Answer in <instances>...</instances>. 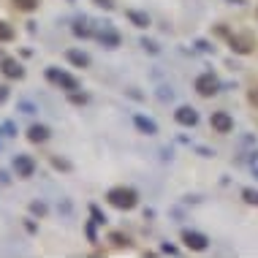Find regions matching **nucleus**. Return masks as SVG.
<instances>
[{"instance_id": "0eeeda50", "label": "nucleus", "mask_w": 258, "mask_h": 258, "mask_svg": "<svg viewBox=\"0 0 258 258\" xmlns=\"http://www.w3.org/2000/svg\"><path fill=\"white\" fill-rule=\"evenodd\" d=\"M209 125H212L215 134H223V136H226V134H231V131H234V117L228 114V111H223V109H220V111H212Z\"/></svg>"}, {"instance_id": "f03ea898", "label": "nucleus", "mask_w": 258, "mask_h": 258, "mask_svg": "<svg viewBox=\"0 0 258 258\" xmlns=\"http://www.w3.org/2000/svg\"><path fill=\"white\" fill-rule=\"evenodd\" d=\"M44 76H46V82H49V85L60 87L62 93H76V90H82V82L76 79L74 74L62 71V68H57V66H49L44 71Z\"/></svg>"}, {"instance_id": "2eb2a0df", "label": "nucleus", "mask_w": 258, "mask_h": 258, "mask_svg": "<svg viewBox=\"0 0 258 258\" xmlns=\"http://www.w3.org/2000/svg\"><path fill=\"white\" fill-rule=\"evenodd\" d=\"M109 242H111V245H114L117 250H128V247H134L131 236H128V234H122V231H109Z\"/></svg>"}, {"instance_id": "c85d7f7f", "label": "nucleus", "mask_w": 258, "mask_h": 258, "mask_svg": "<svg viewBox=\"0 0 258 258\" xmlns=\"http://www.w3.org/2000/svg\"><path fill=\"white\" fill-rule=\"evenodd\" d=\"M247 101H250V106H255V109H258V87L247 90Z\"/></svg>"}, {"instance_id": "39448f33", "label": "nucleus", "mask_w": 258, "mask_h": 258, "mask_svg": "<svg viewBox=\"0 0 258 258\" xmlns=\"http://www.w3.org/2000/svg\"><path fill=\"white\" fill-rule=\"evenodd\" d=\"M179 239H182V245L187 250H193V253H204L209 247V236L196 231V228H182V234H179Z\"/></svg>"}, {"instance_id": "bb28decb", "label": "nucleus", "mask_w": 258, "mask_h": 258, "mask_svg": "<svg viewBox=\"0 0 258 258\" xmlns=\"http://www.w3.org/2000/svg\"><path fill=\"white\" fill-rule=\"evenodd\" d=\"M25 228H27V234H38V223L33 218H25Z\"/></svg>"}, {"instance_id": "a211bd4d", "label": "nucleus", "mask_w": 258, "mask_h": 258, "mask_svg": "<svg viewBox=\"0 0 258 258\" xmlns=\"http://www.w3.org/2000/svg\"><path fill=\"white\" fill-rule=\"evenodd\" d=\"M11 41H14V27L6 19H0V44H11Z\"/></svg>"}, {"instance_id": "c756f323", "label": "nucleus", "mask_w": 258, "mask_h": 258, "mask_svg": "<svg viewBox=\"0 0 258 258\" xmlns=\"http://www.w3.org/2000/svg\"><path fill=\"white\" fill-rule=\"evenodd\" d=\"M196 46H199L201 52H215V46L209 44V41H204V38H199V41H196Z\"/></svg>"}, {"instance_id": "c9c22d12", "label": "nucleus", "mask_w": 258, "mask_h": 258, "mask_svg": "<svg viewBox=\"0 0 258 258\" xmlns=\"http://www.w3.org/2000/svg\"><path fill=\"white\" fill-rule=\"evenodd\" d=\"M6 98H9V87H6V85H0V103H3Z\"/></svg>"}, {"instance_id": "58836bf2", "label": "nucleus", "mask_w": 258, "mask_h": 258, "mask_svg": "<svg viewBox=\"0 0 258 258\" xmlns=\"http://www.w3.org/2000/svg\"><path fill=\"white\" fill-rule=\"evenodd\" d=\"M255 174H258V166H255Z\"/></svg>"}, {"instance_id": "dca6fc26", "label": "nucleus", "mask_w": 258, "mask_h": 258, "mask_svg": "<svg viewBox=\"0 0 258 258\" xmlns=\"http://www.w3.org/2000/svg\"><path fill=\"white\" fill-rule=\"evenodd\" d=\"M71 33H74L76 38H90V36H95V33H93V27L87 25V19H79V22H74Z\"/></svg>"}, {"instance_id": "cd10ccee", "label": "nucleus", "mask_w": 258, "mask_h": 258, "mask_svg": "<svg viewBox=\"0 0 258 258\" xmlns=\"http://www.w3.org/2000/svg\"><path fill=\"white\" fill-rule=\"evenodd\" d=\"M95 6H98V9H103V11H111L114 9V0H93Z\"/></svg>"}, {"instance_id": "9b49d317", "label": "nucleus", "mask_w": 258, "mask_h": 258, "mask_svg": "<svg viewBox=\"0 0 258 258\" xmlns=\"http://www.w3.org/2000/svg\"><path fill=\"white\" fill-rule=\"evenodd\" d=\"M134 128L144 136H155L158 134V122L147 114H134Z\"/></svg>"}, {"instance_id": "423d86ee", "label": "nucleus", "mask_w": 258, "mask_h": 258, "mask_svg": "<svg viewBox=\"0 0 258 258\" xmlns=\"http://www.w3.org/2000/svg\"><path fill=\"white\" fill-rule=\"evenodd\" d=\"M11 166H14V174H17L19 179H30L33 174H36V160L30 155H25V152H17L11 160Z\"/></svg>"}, {"instance_id": "4be33fe9", "label": "nucleus", "mask_w": 258, "mask_h": 258, "mask_svg": "<svg viewBox=\"0 0 258 258\" xmlns=\"http://www.w3.org/2000/svg\"><path fill=\"white\" fill-rule=\"evenodd\" d=\"M242 199H245L250 207H258V190L255 187H242Z\"/></svg>"}, {"instance_id": "4c0bfd02", "label": "nucleus", "mask_w": 258, "mask_h": 258, "mask_svg": "<svg viewBox=\"0 0 258 258\" xmlns=\"http://www.w3.org/2000/svg\"><path fill=\"white\" fill-rule=\"evenodd\" d=\"M255 19H258V9H255Z\"/></svg>"}, {"instance_id": "1a4fd4ad", "label": "nucleus", "mask_w": 258, "mask_h": 258, "mask_svg": "<svg viewBox=\"0 0 258 258\" xmlns=\"http://www.w3.org/2000/svg\"><path fill=\"white\" fill-rule=\"evenodd\" d=\"M95 38H98V44L106 46V49H117V46L122 44V36H120V33H117L111 25H103V30L95 33Z\"/></svg>"}, {"instance_id": "7ed1b4c3", "label": "nucleus", "mask_w": 258, "mask_h": 258, "mask_svg": "<svg viewBox=\"0 0 258 258\" xmlns=\"http://www.w3.org/2000/svg\"><path fill=\"white\" fill-rule=\"evenodd\" d=\"M228 46H231V52L234 54H253L255 52V46H258V38H255V33H231L228 36Z\"/></svg>"}, {"instance_id": "412c9836", "label": "nucleus", "mask_w": 258, "mask_h": 258, "mask_svg": "<svg viewBox=\"0 0 258 258\" xmlns=\"http://www.w3.org/2000/svg\"><path fill=\"white\" fill-rule=\"evenodd\" d=\"M68 101H71L74 106H85V103L90 101V95L82 93V90H76V93H68Z\"/></svg>"}, {"instance_id": "f8f14e48", "label": "nucleus", "mask_w": 258, "mask_h": 258, "mask_svg": "<svg viewBox=\"0 0 258 258\" xmlns=\"http://www.w3.org/2000/svg\"><path fill=\"white\" fill-rule=\"evenodd\" d=\"M125 19H128L134 27H139V30H147V27L152 25L150 14L147 11H139V9H128V11H125Z\"/></svg>"}, {"instance_id": "7c9ffc66", "label": "nucleus", "mask_w": 258, "mask_h": 258, "mask_svg": "<svg viewBox=\"0 0 258 258\" xmlns=\"http://www.w3.org/2000/svg\"><path fill=\"white\" fill-rule=\"evenodd\" d=\"M158 98H160V101H171V98H174V93H171V90H169V87H160V93H158Z\"/></svg>"}, {"instance_id": "473e14b6", "label": "nucleus", "mask_w": 258, "mask_h": 258, "mask_svg": "<svg viewBox=\"0 0 258 258\" xmlns=\"http://www.w3.org/2000/svg\"><path fill=\"white\" fill-rule=\"evenodd\" d=\"M0 185H11V177H9V171H6V169H0Z\"/></svg>"}, {"instance_id": "2f4dec72", "label": "nucleus", "mask_w": 258, "mask_h": 258, "mask_svg": "<svg viewBox=\"0 0 258 258\" xmlns=\"http://www.w3.org/2000/svg\"><path fill=\"white\" fill-rule=\"evenodd\" d=\"M160 250H163V253H169V255H177V253H179L177 245H169V242H163V245H160Z\"/></svg>"}, {"instance_id": "ddd939ff", "label": "nucleus", "mask_w": 258, "mask_h": 258, "mask_svg": "<svg viewBox=\"0 0 258 258\" xmlns=\"http://www.w3.org/2000/svg\"><path fill=\"white\" fill-rule=\"evenodd\" d=\"M46 139H49V128L41 122H33L30 128H27V142L30 144H44Z\"/></svg>"}, {"instance_id": "20e7f679", "label": "nucleus", "mask_w": 258, "mask_h": 258, "mask_svg": "<svg viewBox=\"0 0 258 258\" xmlns=\"http://www.w3.org/2000/svg\"><path fill=\"white\" fill-rule=\"evenodd\" d=\"M193 90H196L201 98H212V95L220 93V82H218V76H215L212 71H207V74H199V76H196Z\"/></svg>"}, {"instance_id": "aec40b11", "label": "nucleus", "mask_w": 258, "mask_h": 258, "mask_svg": "<svg viewBox=\"0 0 258 258\" xmlns=\"http://www.w3.org/2000/svg\"><path fill=\"white\" fill-rule=\"evenodd\" d=\"M46 212H49V207L44 204V201H30V215H36V218H46Z\"/></svg>"}, {"instance_id": "b1692460", "label": "nucleus", "mask_w": 258, "mask_h": 258, "mask_svg": "<svg viewBox=\"0 0 258 258\" xmlns=\"http://www.w3.org/2000/svg\"><path fill=\"white\" fill-rule=\"evenodd\" d=\"M142 49H144V52H150V54H158V52H160V46H158L152 38H142Z\"/></svg>"}, {"instance_id": "f704fd0d", "label": "nucleus", "mask_w": 258, "mask_h": 258, "mask_svg": "<svg viewBox=\"0 0 258 258\" xmlns=\"http://www.w3.org/2000/svg\"><path fill=\"white\" fill-rule=\"evenodd\" d=\"M19 109H22L25 114H33V111H36V106H33V103H27V101H22V103H19Z\"/></svg>"}, {"instance_id": "4468645a", "label": "nucleus", "mask_w": 258, "mask_h": 258, "mask_svg": "<svg viewBox=\"0 0 258 258\" xmlns=\"http://www.w3.org/2000/svg\"><path fill=\"white\" fill-rule=\"evenodd\" d=\"M66 60L71 62L74 68H90V62H93V60H90V54L82 52V49H68L66 52Z\"/></svg>"}, {"instance_id": "6ab92c4d", "label": "nucleus", "mask_w": 258, "mask_h": 258, "mask_svg": "<svg viewBox=\"0 0 258 258\" xmlns=\"http://www.w3.org/2000/svg\"><path fill=\"white\" fill-rule=\"evenodd\" d=\"M49 163H52L57 171H71V169H74V166H71V160H66L62 155H52V158H49Z\"/></svg>"}, {"instance_id": "393cba45", "label": "nucleus", "mask_w": 258, "mask_h": 258, "mask_svg": "<svg viewBox=\"0 0 258 258\" xmlns=\"http://www.w3.org/2000/svg\"><path fill=\"white\" fill-rule=\"evenodd\" d=\"M95 226H98V223H95V220H90L85 231H87V239L93 242V245H98V234H95Z\"/></svg>"}, {"instance_id": "e433bc0d", "label": "nucleus", "mask_w": 258, "mask_h": 258, "mask_svg": "<svg viewBox=\"0 0 258 258\" xmlns=\"http://www.w3.org/2000/svg\"><path fill=\"white\" fill-rule=\"evenodd\" d=\"M228 3H234V6H242V3H245V0H228Z\"/></svg>"}, {"instance_id": "5701e85b", "label": "nucleus", "mask_w": 258, "mask_h": 258, "mask_svg": "<svg viewBox=\"0 0 258 258\" xmlns=\"http://www.w3.org/2000/svg\"><path fill=\"white\" fill-rule=\"evenodd\" d=\"M90 218H93L95 223H98V226H106V215H103V212H101V209L95 207V204H90Z\"/></svg>"}, {"instance_id": "a878e982", "label": "nucleus", "mask_w": 258, "mask_h": 258, "mask_svg": "<svg viewBox=\"0 0 258 258\" xmlns=\"http://www.w3.org/2000/svg\"><path fill=\"white\" fill-rule=\"evenodd\" d=\"M0 131H3V136H17V125H14L11 120H6V122H3V128H0Z\"/></svg>"}, {"instance_id": "6e6552de", "label": "nucleus", "mask_w": 258, "mask_h": 258, "mask_svg": "<svg viewBox=\"0 0 258 258\" xmlns=\"http://www.w3.org/2000/svg\"><path fill=\"white\" fill-rule=\"evenodd\" d=\"M0 74L6 79H25V68L17 57H0Z\"/></svg>"}, {"instance_id": "9d476101", "label": "nucleus", "mask_w": 258, "mask_h": 258, "mask_svg": "<svg viewBox=\"0 0 258 258\" xmlns=\"http://www.w3.org/2000/svg\"><path fill=\"white\" fill-rule=\"evenodd\" d=\"M174 120L179 125H185V128H193V125H199V111L193 106H187V103H182V106H177V111H174Z\"/></svg>"}, {"instance_id": "f257e3e1", "label": "nucleus", "mask_w": 258, "mask_h": 258, "mask_svg": "<svg viewBox=\"0 0 258 258\" xmlns=\"http://www.w3.org/2000/svg\"><path fill=\"white\" fill-rule=\"evenodd\" d=\"M106 204L120 209V212H131L139 204V193L134 187H125V185H114L106 190Z\"/></svg>"}, {"instance_id": "f3484780", "label": "nucleus", "mask_w": 258, "mask_h": 258, "mask_svg": "<svg viewBox=\"0 0 258 258\" xmlns=\"http://www.w3.org/2000/svg\"><path fill=\"white\" fill-rule=\"evenodd\" d=\"M11 6H14L17 11H25V14H30V11H38L41 0H11Z\"/></svg>"}, {"instance_id": "72a5a7b5", "label": "nucleus", "mask_w": 258, "mask_h": 258, "mask_svg": "<svg viewBox=\"0 0 258 258\" xmlns=\"http://www.w3.org/2000/svg\"><path fill=\"white\" fill-rule=\"evenodd\" d=\"M215 33H218L220 38H226V41H228V36H231V33H228V27H223V25H218V27H215Z\"/></svg>"}]
</instances>
